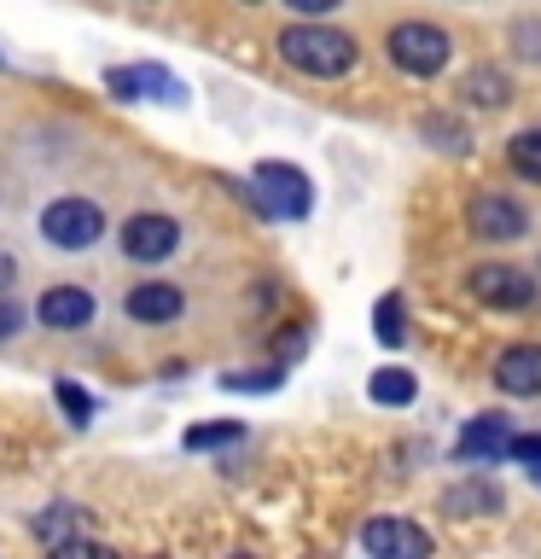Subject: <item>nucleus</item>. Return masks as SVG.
<instances>
[{
  "instance_id": "obj_5",
  "label": "nucleus",
  "mask_w": 541,
  "mask_h": 559,
  "mask_svg": "<svg viewBox=\"0 0 541 559\" xmlns=\"http://www.w3.org/2000/svg\"><path fill=\"white\" fill-rule=\"evenodd\" d=\"M471 292H478V304H489V309H530L536 304V280L524 269H506V262H483V269L471 274Z\"/></svg>"
},
{
  "instance_id": "obj_13",
  "label": "nucleus",
  "mask_w": 541,
  "mask_h": 559,
  "mask_svg": "<svg viewBox=\"0 0 541 559\" xmlns=\"http://www.w3.org/2000/svg\"><path fill=\"white\" fill-rule=\"evenodd\" d=\"M129 314L134 321H175V314H181V292L175 286H134L129 292Z\"/></svg>"
},
{
  "instance_id": "obj_14",
  "label": "nucleus",
  "mask_w": 541,
  "mask_h": 559,
  "mask_svg": "<svg viewBox=\"0 0 541 559\" xmlns=\"http://www.w3.org/2000/svg\"><path fill=\"white\" fill-rule=\"evenodd\" d=\"M448 513H460V519H478V513H501V489L495 484H483V478H471V484H454L448 496H443Z\"/></svg>"
},
{
  "instance_id": "obj_20",
  "label": "nucleus",
  "mask_w": 541,
  "mask_h": 559,
  "mask_svg": "<svg viewBox=\"0 0 541 559\" xmlns=\"http://www.w3.org/2000/svg\"><path fill=\"white\" fill-rule=\"evenodd\" d=\"M244 426H192L187 431V449H227V443H239Z\"/></svg>"
},
{
  "instance_id": "obj_17",
  "label": "nucleus",
  "mask_w": 541,
  "mask_h": 559,
  "mask_svg": "<svg viewBox=\"0 0 541 559\" xmlns=\"http://www.w3.org/2000/svg\"><path fill=\"white\" fill-rule=\"evenodd\" d=\"M373 402H413V373H401V367H384V373H373Z\"/></svg>"
},
{
  "instance_id": "obj_1",
  "label": "nucleus",
  "mask_w": 541,
  "mask_h": 559,
  "mask_svg": "<svg viewBox=\"0 0 541 559\" xmlns=\"http://www.w3.org/2000/svg\"><path fill=\"white\" fill-rule=\"evenodd\" d=\"M279 52L297 70H309V76H344L356 64V41L344 29H326V24H291L279 35Z\"/></svg>"
},
{
  "instance_id": "obj_25",
  "label": "nucleus",
  "mask_w": 541,
  "mask_h": 559,
  "mask_svg": "<svg viewBox=\"0 0 541 559\" xmlns=\"http://www.w3.org/2000/svg\"><path fill=\"white\" fill-rule=\"evenodd\" d=\"M286 7H291V12H303V17H321V12L338 7V0H286Z\"/></svg>"
},
{
  "instance_id": "obj_3",
  "label": "nucleus",
  "mask_w": 541,
  "mask_h": 559,
  "mask_svg": "<svg viewBox=\"0 0 541 559\" xmlns=\"http://www.w3.org/2000/svg\"><path fill=\"white\" fill-rule=\"evenodd\" d=\"M390 59L408 70V76H436L448 64V35L436 24H396L390 29Z\"/></svg>"
},
{
  "instance_id": "obj_2",
  "label": "nucleus",
  "mask_w": 541,
  "mask_h": 559,
  "mask_svg": "<svg viewBox=\"0 0 541 559\" xmlns=\"http://www.w3.org/2000/svg\"><path fill=\"white\" fill-rule=\"evenodd\" d=\"M251 199L268 210L274 222H303L309 204H314V192H309V175L303 169H291V164H256Z\"/></svg>"
},
{
  "instance_id": "obj_8",
  "label": "nucleus",
  "mask_w": 541,
  "mask_h": 559,
  "mask_svg": "<svg viewBox=\"0 0 541 559\" xmlns=\"http://www.w3.org/2000/svg\"><path fill=\"white\" fill-rule=\"evenodd\" d=\"M175 245H181V227L169 216H129L122 222V251L134 262H164Z\"/></svg>"
},
{
  "instance_id": "obj_27",
  "label": "nucleus",
  "mask_w": 541,
  "mask_h": 559,
  "mask_svg": "<svg viewBox=\"0 0 541 559\" xmlns=\"http://www.w3.org/2000/svg\"><path fill=\"white\" fill-rule=\"evenodd\" d=\"M12 280H17V269H12V257H7V251H0V292H7V286H12Z\"/></svg>"
},
{
  "instance_id": "obj_11",
  "label": "nucleus",
  "mask_w": 541,
  "mask_h": 559,
  "mask_svg": "<svg viewBox=\"0 0 541 559\" xmlns=\"http://www.w3.org/2000/svg\"><path fill=\"white\" fill-rule=\"evenodd\" d=\"M460 454H466V461H501V454H513V431H506V419L501 414L471 419V426L460 431Z\"/></svg>"
},
{
  "instance_id": "obj_4",
  "label": "nucleus",
  "mask_w": 541,
  "mask_h": 559,
  "mask_svg": "<svg viewBox=\"0 0 541 559\" xmlns=\"http://www.w3.org/2000/svg\"><path fill=\"white\" fill-rule=\"evenodd\" d=\"M41 234H47L52 245H64V251H87V245L105 234V216H99L87 199H59V204H47Z\"/></svg>"
},
{
  "instance_id": "obj_10",
  "label": "nucleus",
  "mask_w": 541,
  "mask_h": 559,
  "mask_svg": "<svg viewBox=\"0 0 541 559\" xmlns=\"http://www.w3.org/2000/svg\"><path fill=\"white\" fill-rule=\"evenodd\" d=\"M35 314H41V326L70 332V326H87V321H94V297L76 292V286H52L41 304H35Z\"/></svg>"
},
{
  "instance_id": "obj_22",
  "label": "nucleus",
  "mask_w": 541,
  "mask_h": 559,
  "mask_svg": "<svg viewBox=\"0 0 541 559\" xmlns=\"http://www.w3.org/2000/svg\"><path fill=\"white\" fill-rule=\"evenodd\" d=\"M513 454L524 461V472L541 484V437H513Z\"/></svg>"
},
{
  "instance_id": "obj_9",
  "label": "nucleus",
  "mask_w": 541,
  "mask_h": 559,
  "mask_svg": "<svg viewBox=\"0 0 541 559\" xmlns=\"http://www.w3.org/2000/svg\"><path fill=\"white\" fill-rule=\"evenodd\" d=\"M495 384L506 396H541V344H513L495 361Z\"/></svg>"
},
{
  "instance_id": "obj_16",
  "label": "nucleus",
  "mask_w": 541,
  "mask_h": 559,
  "mask_svg": "<svg viewBox=\"0 0 541 559\" xmlns=\"http://www.w3.org/2000/svg\"><path fill=\"white\" fill-rule=\"evenodd\" d=\"M506 157H513V169L524 175V181H541V129H524V134H513V146H506Z\"/></svg>"
},
{
  "instance_id": "obj_6",
  "label": "nucleus",
  "mask_w": 541,
  "mask_h": 559,
  "mask_svg": "<svg viewBox=\"0 0 541 559\" xmlns=\"http://www.w3.org/2000/svg\"><path fill=\"white\" fill-rule=\"evenodd\" d=\"M361 548L378 554V559H425L431 536L408 519H373V524H361Z\"/></svg>"
},
{
  "instance_id": "obj_21",
  "label": "nucleus",
  "mask_w": 541,
  "mask_h": 559,
  "mask_svg": "<svg viewBox=\"0 0 541 559\" xmlns=\"http://www.w3.org/2000/svg\"><path fill=\"white\" fill-rule=\"evenodd\" d=\"M425 134H431V146H443V152H466V129L454 117H425Z\"/></svg>"
},
{
  "instance_id": "obj_24",
  "label": "nucleus",
  "mask_w": 541,
  "mask_h": 559,
  "mask_svg": "<svg viewBox=\"0 0 541 559\" xmlns=\"http://www.w3.org/2000/svg\"><path fill=\"white\" fill-rule=\"evenodd\" d=\"M513 41H518V52H524V59H530V52L541 59V24H518V29H513Z\"/></svg>"
},
{
  "instance_id": "obj_19",
  "label": "nucleus",
  "mask_w": 541,
  "mask_h": 559,
  "mask_svg": "<svg viewBox=\"0 0 541 559\" xmlns=\"http://www.w3.org/2000/svg\"><path fill=\"white\" fill-rule=\"evenodd\" d=\"M70 524H76V519H70V507H47V513L35 519V531H41L47 548H70Z\"/></svg>"
},
{
  "instance_id": "obj_12",
  "label": "nucleus",
  "mask_w": 541,
  "mask_h": 559,
  "mask_svg": "<svg viewBox=\"0 0 541 559\" xmlns=\"http://www.w3.org/2000/svg\"><path fill=\"white\" fill-rule=\"evenodd\" d=\"M105 82H111V94H117V99H146V94H169V99H175V82H169L164 70H157V64L111 70V76H105Z\"/></svg>"
},
{
  "instance_id": "obj_7",
  "label": "nucleus",
  "mask_w": 541,
  "mask_h": 559,
  "mask_svg": "<svg viewBox=\"0 0 541 559\" xmlns=\"http://www.w3.org/2000/svg\"><path fill=\"white\" fill-rule=\"evenodd\" d=\"M466 222L478 239H524L530 234V222H524V210L513 199H501V192H483V199L466 204Z\"/></svg>"
},
{
  "instance_id": "obj_18",
  "label": "nucleus",
  "mask_w": 541,
  "mask_h": 559,
  "mask_svg": "<svg viewBox=\"0 0 541 559\" xmlns=\"http://www.w3.org/2000/svg\"><path fill=\"white\" fill-rule=\"evenodd\" d=\"M373 321H378L373 332H378L384 344H401V338H408V326H401V297H378Z\"/></svg>"
},
{
  "instance_id": "obj_26",
  "label": "nucleus",
  "mask_w": 541,
  "mask_h": 559,
  "mask_svg": "<svg viewBox=\"0 0 541 559\" xmlns=\"http://www.w3.org/2000/svg\"><path fill=\"white\" fill-rule=\"evenodd\" d=\"M17 326H24V309H17V304H0V338H7V332H17Z\"/></svg>"
},
{
  "instance_id": "obj_23",
  "label": "nucleus",
  "mask_w": 541,
  "mask_h": 559,
  "mask_svg": "<svg viewBox=\"0 0 541 559\" xmlns=\"http://www.w3.org/2000/svg\"><path fill=\"white\" fill-rule=\"evenodd\" d=\"M59 402H64L70 414H76V426H87V419H94V402H87L76 384H59Z\"/></svg>"
},
{
  "instance_id": "obj_15",
  "label": "nucleus",
  "mask_w": 541,
  "mask_h": 559,
  "mask_svg": "<svg viewBox=\"0 0 541 559\" xmlns=\"http://www.w3.org/2000/svg\"><path fill=\"white\" fill-rule=\"evenodd\" d=\"M460 94H466L471 105H483V111H501V105L513 99V82H506L501 70H471V76L460 82Z\"/></svg>"
}]
</instances>
